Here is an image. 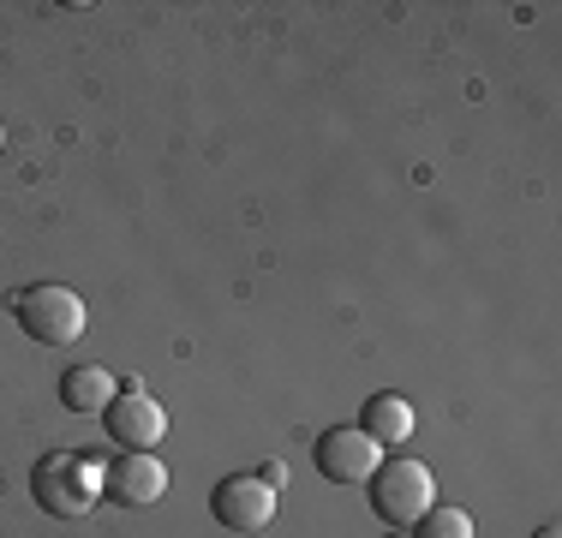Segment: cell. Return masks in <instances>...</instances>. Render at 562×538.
Wrapping results in <instances>:
<instances>
[{
	"mask_svg": "<svg viewBox=\"0 0 562 538\" xmlns=\"http://www.w3.org/2000/svg\"><path fill=\"white\" fill-rule=\"evenodd\" d=\"M31 491H36V503H43L48 515L78 520V515H90V508H97V496H102V467L90 461V455L55 449V455H43V461H36Z\"/></svg>",
	"mask_w": 562,
	"mask_h": 538,
	"instance_id": "1",
	"label": "cell"
},
{
	"mask_svg": "<svg viewBox=\"0 0 562 538\" xmlns=\"http://www.w3.org/2000/svg\"><path fill=\"white\" fill-rule=\"evenodd\" d=\"M19 323H24V335L31 341H43V347H72L78 335H85V300H78L72 288H60V281H36V288H24L19 300Z\"/></svg>",
	"mask_w": 562,
	"mask_h": 538,
	"instance_id": "2",
	"label": "cell"
},
{
	"mask_svg": "<svg viewBox=\"0 0 562 538\" xmlns=\"http://www.w3.org/2000/svg\"><path fill=\"white\" fill-rule=\"evenodd\" d=\"M366 484H371V508H378L390 527H413V520L437 503V479L425 461H383Z\"/></svg>",
	"mask_w": 562,
	"mask_h": 538,
	"instance_id": "3",
	"label": "cell"
},
{
	"mask_svg": "<svg viewBox=\"0 0 562 538\" xmlns=\"http://www.w3.org/2000/svg\"><path fill=\"white\" fill-rule=\"evenodd\" d=\"M102 430H109V442H120L126 455H156V442L168 437V407L144 383H126L109 407H102Z\"/></svg>",
	"mask_w": 562,
	"mask_h": 538,
	"instance_id": "4",
	"label": "cell"
},
{
	"mask_svg": "<svg viewBox=\"0 0 562 538\" xmlns=\"http://www.w3.org/2000/svg\"><path fill=\"white\" fill-rule=\"evenodd\" d=\"M210 508H216V520L227 533H263L276 520V491L258 473H234L210 491Z\"/></svg>",
	"mask_w": 562,
	"mask_h": 538,
	"instance_id": "5",
	"label": "cell"
},
{
	"mask_svg": "<svg viewBox=\"0 0 562 538\" xmlns=\"http://www.w3.org/2000/svg\"><path fill=\"white\" fill-rule=\"evenodd\" d=\"M383 467V449L366 437L359 425H336L317 437V473L336 479V484H366Z\"/></svg>",
	"mask_w": 562,
	"mask_h": 538,
	"instance_id": "6",
	"label": "cell"
},
{
	"mask_svg": "<svg viewBox=\"0 0 562 538\" xmlns=\"http://www.w3.org/2000/svg\"><path fill=\"white\" fill-rule=\"evenodd\" d=\"M162 491H168V467L156 461V455H126L120 449L109 467H102V496L120 508H150V503H162Z\"/></svg>",
	"mask_w": 562,
	"mask_h": 538,
	"instance_id": "7",
	"label": "cell"
},
{
	"mask_svg": "<svg viewBox=\"0 0 562 538\" xmlns=\"http://www.w3.org/2000/svg\"><path fill=\"white\" fill-rule=\"evenodd\" d=\"M114 395H120V383L102 366H66L60 371V401L72 413H102Z\"/></svg>",
	"mask_w": 562,
	"mask_h": 538,
	"instance_id": "8",
	"label": "cell"
},
{
	"mask_svg": "<svg viewBox=\"0 0 562 538\" xmlns=\"http://www.w3.org/2000/svg\"><path fill=\"white\" fill-rule=\"evenodd\" d=\"M359 430H366L378 449H390V442H407L413 437V407L401 395H371L366 413H359Z\"/></svg>",
	"mask_w": 562,
	"mask_h": 538,
	"instance_id": "9",
	"label": "cell"
},
{
	"mask_svg": "<svg viewBox=\"0 0 562 538\" xmlns=\"http://www.w3.org/2000/svg\"><path fill=\"white\" fill-rule=\"evenodd\" d=\"M413 538H473V515L449 503H431L419 520H413Z\"/></svg>",
	"mask_w": 562,
	"mask_h": 538,
	"instance_id": "10",
	"label": "cell"
},
{
	"mask_svg": "<svg viewBox=\"0 0 562 538\" xmlns=\"http://www.w3.org/2000/svg\"><path fill=\"white\" fill-rule=\"evenodd\" d=\"M263 484H270V491H281V484H288V467H281V461H270V467H263V473H258Z\"/></svg>",
	"mask_w": 562,
	"mask_h": 538,
	"instance_id": "11",
	"label": "cell"
},
{
	"mask_svg": "<svg viewBox=\"0 0 562 538\" xmlns=\"http://www.w3.org/2000/svg\"><path fill=\"white\" fill-rule=\"evenodd\" d=\"M539 538H562V533H557V527H539Z\"/></svg>",
	"mask_w": 562,
	"mask_h": 538,
	"instance_id": "12",
	"label": "cell"
},
{
	"mask_svg": "<svg viewBox=\"0 0 562 538\" xmlns=\"http://www.w3.org/2000/svg\"><path fill=\"white\" fill-rule=\"evenodd\" d=\"M390 538H413V533H390Z\"/></svg>",
	"mask_w": 562,
	"mask_h": 538,
	"instance_id": "13",
	"label": "cell"
},
{
	"mask_svg": "<svg viewBox=\"0 0 562 538\" xmlns=\"http://www.w3.org/2000/svg\"><path fill=\"white\" fill-rule=\"evenodd\" d=\"M0 144H7V126H0Z\"/></svg>",
	"mask_w": 562,
	"mask_h": 538,
	"instance_id": "14",
	"label": "cell"
}]
</instances>
